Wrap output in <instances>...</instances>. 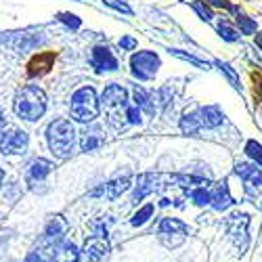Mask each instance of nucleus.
<instances>
[{"mask_svg": "<svg viewBox=\"0 0 262 262\" xmlns=\"http://www.w3.org/2000/svg\"><path fill=\"white\" fill-rule=\"evenodd\" d=\"M133 99H135V105L141 109V112H145V114H149V116H154L156 114V101H154V97H151L145 89H141L139 84H135V89H133Z\"/></svg>", "mask_w": 262, "mask_h": 262, "instance_id": "nucleus-19", "label": "nucleus"}, {"mask_svg": "<svg viewBox=\"0 0 262 262\" xmlns=\"http://www.w3.org/2000/svg\"><path fill=\"white\" fill-rule=\"evenodd\" d=\"M120 47H122V51H135L137 49V40L130 38V36H124V38H120Z\"/></svg>", "mask_w": 262, "mask_h": 262, "instance_id": "nucleus-34", "label": "nucleus"}, {"mask_svg": "<svg viewBox=\"0 0 262 262\" xmlns=\"http://www.w3.org/2000/svg\"><path fill=\"white\" fill-rule=\"evenodd\" d=\"M103 141H105L103 130L99 126H89V128H84V133L80 137V147H82V151L89 154V151H95L97 147H101Z\"/></svg>", "mask_w": 262, "mask_h": 262, "instance_id": "nucleus-17", "label": "nucleus"}, {"mask_svg": "<svg viewBox=\"0 0 262 262\" xmlns=\"http://www.w3.org/2000/svg\"><path fill=\"white\" fill-rule=\"evenodd\" d=\"M5 126H7V116H5L3 109H0V133L5 130Z\"/></svg>", "mask_w": 262, "mask_h": 262, "instance_id": "nucleus-36", "label": "nucleus"}, {"mask_svg": "<svg viewBox=\"0 0 262 262\" xmlns=\"http://www.w3.org/2000/svg\"><path fill=\"white\" fill-rule=\"evenodd\" d=\"M210 195H212L210 206H212L214 210H218V212H223V210H227L229 206H233V198H231V191H229L227 181L218 183V185L210 191Z\"/></svg>", "mask_w": 262, "mask_h": 262, "instance_id": "nucleus-15", "label": "nucleus"}, {"mask_svg": "<svg viewBox=\"0 0 262 262\" xmlns=\"http://www.w3.org/2000/svg\"><path fill=\"white\" fill-rule=\"evenodd\" d=\"M51 262H80V252L72 242H61L55 248Z\"/></svg>", "mask_w": 262, "mask_h": 262, "instance_id": "nucleus-18", "label": "nucleus"}, {"mask_svg": "<svg viewBox=\"0 0 262 262\" xmlns=\"http://www.w3.org/2000/svg\"><path fill=\"white\" fill-rule=\"evenodd\" d=\"M47 141L53 151V156L59 160H68L72 158L74 149H76V128L70 120L57 118L49 124L47 128Z\"/></svg>", "mask_w": 262, "mask_h": 262, "instance_id": "nucleus-2", "label": "nucleus"}, {"mask_svg": "<svg viewBox=\"0 0 262 262\" xmlns=\"http://www.w3.org/2000/svg\"><path fill=\"white\" fill-rule=\"evenodd\" d=\"M103 5H107L109 9H114L118 13H124V15H133V9H130L124 0H103Z\"/></svg>", "mask_w": 262, "mask_h": 262, "instance_id": "nucleus-31", "label": "nucleus"}, {"mask_svg": "<svg viewBox=\"0 0 262 262\" xmlns=\"http://www.w3.org/2000/svg\"><path fill=\"white\" fill-rule=\"evenodd\" d=\"M158 233H160V242L166 248H179L185 242L189 229L185 223L179 221V218H164L158 227Z\"/></svg>", "mask_w": 262, "mask_h": 262, "instance_id": "nucleus-6", "label": "nucleus"}, {"mask_svg": "<svg viewBox=\"0 0 262 262\" xmlns=\"http://www.w3.org/2000/svg\"><path fill=\"white\" fill-rule=\"evenodd\" d=\"M68 229H70L68 221H65L63 216L57 214V216H53L51 221H49V225H47V229H45V235H42L40 242L47 244V246L57 248V246L63 242V237H65V233H68Z\"/></svg>", "mask_w": 262, "mask_h": 262, "instance_id": "nucleus-11", "label": "nucleus"}, {"mask_svg": "<svg viewBox=\"0 0 262 262\" xmlns=\"http://www.w3.org/2000/svg\"><path fill=\"white\" fill-rule=\"evenodd\" d=\"M160 65H162L160 55L154 51H139L130 57V72H133V76L141 82L154 78L160 70Z\"/></svg>", "mask_w": 262, "mask_h": 262, "instance_id": "nucleus-5", "label": "nucleus"}, {"mask_svg": "<svg viewBox=\"0 0 262 262\" xmlns=\"http://www.w3.org/2000/svg\"><path fill=\"white\" fill-rule=\"evenodd\" d=\"M189 195H191L193 204H198V206H208L210 200H212V195H210L208 187H195V189L189 191Z\"/></svg>", "mask_w": 262, "mask_h": 262, "instance_id": "nucleus-25", "label": "nucleus"}, {"mask_svg": "<svg viewBox=\"0 0 262 262\" xmlns=\"http://www.w3.org/2000/svg\"><path fill=\"white\" fill-rule=\"evenodd\" d=\"M154 204H147V206H143L135 216H133V225L135 227H141V225H145L147 221H149V218H151V214H154Z\"/></svg>", "mask_w": 262, "mask_h": 262, "instance_id": "nucleus-28", "label": "nucleus"}, {"mask_svg": "<svg viewBox=\"0 0 262 262\" xmlns=\"http://www.w3.org/2000/svg\"><path fill=\"white\" fill-rule=\"evenodd\" d=\"M53 162H49V160H42V158H38V160H34L30 166H28V183L30 185H34V183H40V181H45L49 174L53 172Z\"/></svg>", "mask_w": 262, "mask_h": 262, "instance_id": "nucleus-16", "label": "nucleus"}, {"mask_svg": "<svg viewBox=\"0 0 262 262\" xmlns=\"http://www.w3.org/2000/svg\"><path fill=\"white\" fill-rule=\"evenodd\" d=\"M61 24H65L68 28H72V30H78L80 26H82V21H80V17L78 15H74V13H59V17H57Z\"/></svg>", "mask_w": 262, "mask_h": 262, "instance_id": "nucleus-30", "label": "nucleus"}, {"mask_svg": "<svg viewBox=\"0 0 262 262\" xmlns=\"http://www.w3.org/2000/svg\"><path fill=\"white\" fill-rule=\"evenodd\" d=\"M99 109H101V103L97 99V93L91 86H82L78 89L74 95H72V101H70V114L76 122L80 124H93L99 116Z\"/></svg>", "mask_w": 262, "mask_h": 262, "instance_id": "nucleus-4", "label": "nucleus"}, {"mask_svg": "<svg viewBox=\"0 0 262 262\" xmlns=\"http://www.w3.org/2000/svg\"><path fill=\"white\" fill-rule=\"evenodd\" d=\"M218 34H221V38L227 40V42H235V40H239V34L229 26V21H225V19L218 21Z\"/></svg>", "mask_w": 262, "mask_h": 262, "instance_id": "nucleus-27", "label": "nucleus"}, {"mask_svg": "<svg viewBox=\"0 0 262 262\" xmlns=\"http://www.w3.org/2000/svg\"><path fill=\"white\" fill-rule=\"evenodd\" d=\"M204 128V122H202V116H200V109L198 112H185L183 118H181V130L185 135H191L195 137Z\"/></svg>", "mask_w": 262, "mask_h": 262, "instance_id": "nucleus-20", "label": "nucleus"}, {"mask_svg": "<svg viewBox=\"0 0 262 262\" xmlns=\"http://www.w3.org/2000/svg\"><path fill=\"white\" fill-rule=\"evenodd\" d=\"M256 45H258V49L262 51V34H258V36H256Z\"/></svg>", "mask_w": 262, "mask_h": 262, "instance_id": "nucleus-37", "label": "nucleus"}, {"mask_svg": "<svg viewBox=\"0 0 262 262\" xmlns=\"http://www.w3.org/2000/svg\"><path fill=\"white\" fill-rule=\"evenodd\" d=\"M47 112V95L36 84L24 86L15 95V114L26 120V122H36L45 116Z\"/></svg>", "mask_w": 262, "mask_h": 262, "instance_id": "nucleus-3", "label": "nucleus"}, {"mask_svg": "<svg viewBox=\"0 0 262 262\" xmlns=\"http://www.w3.org/2000/svg\"><path fill=\"white\" fill-rule=\"evenodd\" d=\"M28 145H30V139H28V133L19 128H11L7 133L0 137V154L5 156H21L28 151Z\"/></svg>", "mask_w": 262, "mask_h": 262, "instance_id": "nucleus-8", "label": "nucleus"}, {"mask_svg": "<svg viewBox=\"0 0 262 262\" xmlns=\"http://www.w3.org/2000/svg\"><path fill=\"white\" fill-rule=\"evenodd\" d=\"M200 116H202L204 126H208V128L221 126V124H223V118H225L218 105H206V107H200Z\"/></svg>", "mask_w": 262, "mask_h": 262, "instance_id": "nucleus-21", "label": "nucleus"}, {"mask_svg": "<svg viewBox=\"0 0 262 262\" xmlns=\"http://www.w3.org/2000/svg\"><path fill=\"white\" fill-rule=\"evenodd\" d=\"M3 181H5V170L0 168V187H3Z\"/></svg>", "mask_w": 262, "mask_h": 262, "instance_id": "nucleus-38", "label": "nucleus"}, {"mask_svg": "<svg viewBox=\"0 0 262 262\" xmlns=\"http://www.w3.org/2000/svg\"><path fill=\"white\" fill-rule=\"evenodd\" d=\"M53 252H55L53 246H47V244H42V242H40V246H38L34 252L28 254L26 262H51Z\"/></svg>", "mask_w": 262, "mask_h": 262, "instance_id": "nucleus-22", "label": "nucleus"}, {"mask_svg": "<svg viewBox=\"0 0 262 262\" xmlns=\"http://www.w3.org/2000/svg\"><path fill=\"white\" fill-rule=\"evenodd\" d=\"M91 65L95 68V72L103 74V72H116L118 70V59L114 57V53L107 47H95L93 55H91Z\"/></svg>", "mask_w": 262, "mask_h": 262, "instance_id": "nucleus-12", "label": "nucleus"}, {"mask_svg": "<svg viewBox=\"0 0 262 262\" xmlns=\"http://www.w3.org/2000/svg\"><path fill=\"white\" fill-rule=\"evenodd\" d=\"M170 55L179 57V59H183V61L195 65V68H200V70H210V63H206V61H202V59H198V57H193V55H189V53H183V51H179V49H172Z\"/></svg>", "mask_w": 262, "mask_h": 262, "instance_id": "nucleus-26", "label": "nucleus"}, {"mask_svg": "<svg viewBox=\"0 0 262 262\" xmlns=\"http://www.w3.org/2000/svg\"><path fill=\"white\" fill-rule=\"evenodd\" d=\"M235 172H237V177L244 181V191L248 198L256 200L258 195L262 193V172L258 170V166H252V164H237L235 166Z\"/></svg>", "mask_w": 262, "mask_h": 262, "instance_id": "nucleus-7", "label": "nucleus"}, {"mask_svg": "<svg viewBox=\"0 0 262 262\" xmlns=\"http://www.w3.org/2000/svg\"><path fill=\"white\" fill-rule=\"evenodd\" d=\"M204 3H206L208 7H216V9H227V11H233V7H231L229 0H204Z\"/></svg>", "mask_w": 262, "mask_h": 262, "instance_id": "nucleus-35", "label": "nucleus"}, {"mask_svg": "<svg viewBox=\"0 0 262 262\" xmlns=\"http://www.w3.org/2000/svg\"><path fill=\"white\" fill-rule=\"evenodd\" d=\"M99 103H101V109L105 112L107 124L116 130H124L128 124V107H130L124 86H120V84L105 86Z\"/></svg>", "mask_w": 262, "mask_h": 262, "instance_id": "nucleus-1", "label": "nucleus"}, {"mask_svg": "<svg viewBox=\"0 0 262 262\" xmlns=\"http://www.w3.org/2000/svg\"><path fill=\"white\" fill-rule=\"evenodd\" d=\"M185 3H189V0H185Z\"/></svg>", "mask_w": 262, "mask_h": 262, "instance_id": "nucleus-39", "label": "nucleus"}, {"mask_svg": "<svg viewBox=\"0 0 262 262\" xmlns=\"http://www.w3.org/2000/svg\"><path fill=\"white\" fill-rule=\"evenodd\" d=\"M160 189V177L154 172H145L137 179V189H135V195H133V202H141L145 200L147 195H151L154 191Z\"/></svg>", "mask_w": 262, "mask_h": 262, "instance_id": "nucleus-13", "label": "nucleus"}, {"mask_svg": "<svg viewBox=\"0 0 262 262\" xmlns=\"http://www.w3.org/2000/svg\"><path fill=\"white\" fill-rule=\"evenodd\" d=\"M246 154H248L250 160L256 162V166H262V145H260V143H256V141H248V145H246Z\"/></svg>", "mask_w": 262, "mask_h": 262, "instance_id": "nucleus-29", "label": "nucleus"}, {"mask_svg": "<svg viewBox=\"0 0 262 262\" xmlns=\"http://www.w3.org/2000/svg\"><path fill=\"white\" fill-rule=\"evenodd\" d=\"M214 65H216V68H218V70H221V72L227 76V80L231 82V86H233V89L242 91V82H239V76L235 74V70L231 68L229 63H225V61H214Z\"/></svg>", "mask_w": 262, "mask_h": 262, "instance_id": "nucleus-23", "label": "nucleus"}, {"mask_svg": "<svg viewBox=\"0 0 262 262\" xmlns=\"http://www.w3.org/2000/svg\"><path fill=\"white\" fill-rule=\"evenodd\" d=\"M235 21H237V26H239V32L242 34H254L256 32V21L254 19H250L248 15H244L242 11H237L235 9Z\"/></svg>", "mask_w": 262, "mask_h": 262, "instance_id": "nucleus-24", "label": "nucleus"}, {"mask_svg": "<svg viewBox=\"0 0 262 262\" xmlns=\"http://www.w3.org/2000/svg\"><path fill=\"white\" fill-rule=\"evenodd\" d=\"M141 109L137 105H130L128 107V124H141Z\"/></svg>", "mask_w": 262, "mask_h": 262, "instance_id": "nucleus-33", "label": "nucleus"}, {"mask_svg": "<svg viewBox=\"0 0 262 262\" xmlns=\"http://www.w3.org/2000/svg\"><path fill=\"white\" fill-rule=\"evenodd\" d=\"M248 227H250L248 214H231L227 218V231L237 242V246L242 252L248 248Z\"/></svg>", "mask_w": 262, "mask_h": 262, "instance_id": "nucleus-10", "label": "nucleus"}, {"mask_svg": "<svg viewBox=\"0 0 262 262\" xmlns=\"http://www.w3.org/2000/svg\"><path fill=\"white\" fill-rule=\"evenodd\" d=\"M130 183H133V179H130V174H124V177H118L114 181H109L107 185H103V189L99 191H93V195H99L101 191L107 195V200H118L122 193H126L130 189Z\"/></svg>", "mask_w": 262, "mask_h": 262, "instance_id": "nucleus-14", "label": "nucleus"}, {"mask_svg": "<svg viewBox=\"0 0 262 262\" xmlns=\"http://www.w3.org/2000/svg\"><path fill=\"white\" fill-rule=\"evenodd\" d=\"M191 7H193V11L198 13L204 21H212V17H214V15H212V11H210V7H208L206 3H200V0H195V3H193Z\"/></svg>", "mask_w": 262, "mask_h": 262, "instance_id": "nucleus-32", "label": "nucleus"}, {"mask_svg": "<svg viewBox=\"0 0 262 262\" xmlns=\"http://www.w3.org/2000/svg\"><path fill=\"white\" fill-rule=\"evenodd\" d=\"M109 252V244L105 235H93L86 239V244L80 252V262H101Z\"/></svg>", "mask_w": 262, "mask_h": 262, "instance_id": "nucleus-9", "label": "nucleus"}]
</instances>
